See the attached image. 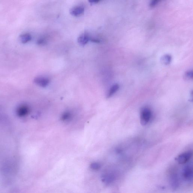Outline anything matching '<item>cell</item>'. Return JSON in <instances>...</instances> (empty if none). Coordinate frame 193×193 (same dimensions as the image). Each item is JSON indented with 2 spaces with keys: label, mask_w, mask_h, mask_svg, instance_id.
<instances>
[{
  "label": "cell",
  "mask_w": 193,
  "mask_h": 193,
  "mask_svg": "<svg viewBox=\"0 0 193 193\" xmlns=\"http://www.w3.org/2000/svg\"><path fill=\"white\" fill-rule=\"evenodd\" d=\"M152 111L150 109L144 107L141 109L140 115V123L143 126H145L150 122L152 117Z\"/></svg>",
  "instance_id": "obj_1"
},
{
  "label": "cell",
  "mask_w": 193,
  "mask_h": 193,
  "mask_svg": "<svg viewBox=\"0 0 193 193\" xmlns=\"http://www.w3.org/2000/svg\"><path fill=\"white\" fill-rule=\"evenodd\" d=\"M183 178L186 181H192L193 168L192 165H186L183 169L182 172Z\"/></svg>",
  "instance_id": "obj_2"
},
{
  "label": "cell",
  "mask_w": 193,
  "mask_h": 193,
  "mask_svg": "<svg viewBox=\"0 0 193 193\" xmlns=\"http://www.w3.org/2000/svg\"><path fill=\"white\" fill-rule=\"evenodd\" d=\"M192 156V152L191 151H187L183 153L178 156L176 160L180 164H185L190 160Z\"/></svg>",
  "instance_id": "obj_3"
},
{
  "label": "cell",
  "mask_w": 193,
  "mask_h": 193,
  "mask_svg": "<svg viewBox=\"0 0 193 193\" xmlns=\"http://www.w3.org/2000/svg\"><path fill=\"white\" fill-rule=\"evenodd\" d=\"M34 82L38 86L44 88L46 87L49 84V79L45 77L39 76L35 78Z\"/></svg>",
  "instance_id": "obj_4"
},
{
  "label": "cell",
  "mask_w": 193,
  "mask_h": 193,
  "mask_svg": "<svg viewBox=\"0 0 193 193\" xmlns=\"http://www.w3.org/2000/svg\"><path fill=\"white\" fill-rule=\"evenodd\" d=\"M170 182L172 187L176 189L179 184V179L177 174L175 172H172L170 176Z\"/></svg>",
  "instance_id": "obj_5"
},
{
  "label": "cell",
  "mask_w": 193,
  "mask_h": 193,
  "mask_svg": "<svg viewBox=\"0 0 193 193\" xmlns=\"http://www.w3.org/2000/svg\"><path fill=\"white\" fill-rule=\"evenodd\" d=\"M29 111L30 109L28 106L25 104H22L17 107L16 112L19 117H22L28 115Z\"/></svg>",
  "instance_id": "obj_6"
},
{
  "label": "cell",
  "mask_w": 193,
  "mask_h": 193,
  "mask_svg": "<svg viewBox=\"0 0 193 193\" xmlns=\"http://www.w3.org/2000/svg\"><path fill=\"white\" fill-rule=\"evenodd\" d=\"M85 9L81 6H77L72 8L70 10V13L75 16L78 17L84 13Z\"/></svg>",
  "instance_id": "obj_7"
},
{
  "label": "cell",
  "mask_w": 193,
  "mask_h": 193,
  "mask_svg": "<svg viewBox=\"0 0 193 193\" xmlns=\"http://www.w3.org/2000/svg\"><path fill=\"white\" fill-rule=\"evenodd\" d=\"M90 40V38L87 34L83 33L78 37V42L80 46H84Z\"/></svg>",
  "instance_id": "obj_8"
},
{
  "label": "cell",
  "mask_w": 193,
  "mask_h": 193,
  "mask_svg": "<svg viewBox=\"0 0 193 193\" xmlns=\"http://www.w3.org/2000/svg\"><path fill=\"white\" fill-rule=\"evenodd\" d=\"M119 85L118 84H115L112 85L111 87L110 88V89L109 90L108 93H107V97L109 98L111 97L112 96H113L118 91V90L119 89Z\"/></svg>",
  "instance_id": "obj_9"
},
{
  "label": "cell",
  "mask_w": 193,
  "mask_h": 193,
  "mask_svg": "<svg viewBox=\"0 0 193 193\" xmlns=\"http://www.w3.org/2000/svg\"><path fill=\"white\" fill-rule=\"evenodd\" d=\"M20 40L22 43H26L30 42L31 39V36L28 33H25L20 36Z\"/></svg>",
  "instance_id": "obj_10"
},
{
  "label": "cell",
  "mask_w": 193,
  "mask_h": 193,
  "mask_svg": "<svg viewBox=\"0 0 193 193\" xmlns=\"http://www.w3.org/2000/svg\"><path fill=\"white\" fill-rule=\"evenodd\" d=\"M162 62L166 65H168L170 64L172 60L171 56L169 54L165 55L162 59Z\"/></svg>",
  "instance_id": "obj_11"
},
{
  "label": "cell",
  "mask_w": 193,
  "mask_h": 193,
  "mask_svg": "<svg viewBox=\"0 0 193 193\" xmlns=\"http://www.w3.org/2000/svg\"><path fill=\"white\" fill-rule=\"evenodd\" d=\"M71 117V114L70 112H66L63 115L62 118L63 120L67 121L70 120Z\"/></svg>",
  "instance_id": "obj_12"
},
{
  "label": "cell",
  "mask_w": 193,
  "mask_h": 193,
  "mask_svg": "<svg viewBox=\"0 0 193 193\" xmlns=\"http://www.w3.org/2000/svg\"><path fill=\"white\" fill-rule=\"evenodd\" d=\"M161 1V0H151L149 5L151 7H154L158 4Z\"/></svg>",
  "instance_id": "obj_13"
},
{
  "label": "cell",
  "mask_w": 193,
  "mask_h": 193,
  "mask_svg": "<svg viewBox=\"0 0 193 193\" xmlns=\"http://www.w3.org/2000/svg\"><path fill=\"white\" fill-rule=\"evenodd\" d=\"M185 76L186 78H192L193 72L192 71H189L186 72V73L185 74Z\"/></svg>",
  "instance_id": "obj_14"
},
{
  "label": "cell",
  "mask_w": 193,
  "mask_h": 193,
  "mask_svg": "<svg viewBox=\"0 0 193 193\" xmlns=\"http://www.w3.org/2000/svg\"><path fill=\"white\" fill-rule=\"evenodd\" d=\"M100 167V165L99 164L97 163H94L92 165V168L94 169H99Z\"/></svg>",
  "instance_id": "obj_15"
},
{
  "label": "cell",
  "mask_w": 193,
  "mask_h": 193,
  "mask_svg": "<svg viewBox=\"0 0 193 193\" xmlns=\"http://www.w3.org/2000/svg\"><path fill=\"white\" fill-rule=\"evenodd\" d=\"M45 42H46V41H45L44 39H43V38H41V39L38 40V44L40 45L43 44Z\"/></svg>",
  "instance_id": "obj_16"
},
{
  "label": "cell",
  "mask_w": 193,
  "mask_h": 193,
  "mask_svg": "<svg viewBox=\"0 0 193 193\" xmlns=\"http://www.w3.org/2000/svg\"><path fill=\"white\" fill-rule=\"evenodd\" d=\"M100 1L101 0H88L89 2L91 3H97Z\"/></svg>",
  "instance_id": "obj_17"
},
{
  "label": "cell",
  "mask_w": 193,
  "mask_h": 193,
  "mask_svg": "<svg viewBox=\"0 0 193 193\" xmlns=\"http://www.w3.org/2000/svg\"><path fill=\"white\" fill-rule=\"evenodd\" d=\"M91 41L92 42H95V43H99L100 41L99 40L95 39V38H90Z\"/></svg>",
  "instance_id": "obj_18"
}]
</instances>
